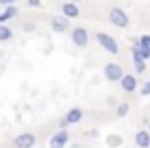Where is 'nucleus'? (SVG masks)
<instances>
[{"label": "nucleus", "mask_w": 150, "mask_h": 148, "mask_svg": "<svg viewBox=\"0 0 150 148\" xmlns=\"http://www.w3.org/2000/svg\"><path fill=\"white\" fill-rule=\"evenodd\" d=\"M131 52H133V61H137V59L146 61V59H150V48H148V46H142V44H137V42L133 44Z\"/></svg>", "instance_id": "nucleus-10"}, {"label": "nucleus", "mask_w": 150, "mask_h": 148, "mask_svg": "<svg viewBox=\"0 0 150 148\" xmlns=\"http://www.w3.org/2000/svg\"><path fill=\"white\" fill-rule=\"evenodd\" d=\"M26 4H28L30 9H35V7L39 9V7H41V0H26Z\"/></svg>", "instance_id": "nucleus-20"}, {"label": "nucleus", "mask_w": 150, "mask_h": 148, "mask_svg": "<svg viewBox=\"0 0 150 148\" xmlns=\"http://www.w3.org/2000/svg\"><path fill=\"white\" fill-rule=\"evenodd\" d=\"M96 39H98V44H100L109 55H120V46H117V42L111 37V35H107V33L100 30V33H96Z\"/></svg>", "instance_id": "nucleus-2"}, {"label": "nucleus", "mask_w": 150, "mask_h": 148, "mask_svg": "<svg viewBox=\"0 0 150 148\" xmlns=\"http://www.w3.org/2000/svg\"><path fill=\"white\" fill-rule=\"evenodd\" d=\"M35 144H37V135L35 133H20L13 140L15 148H35Z\"/></svg>", "instance_id": "nucleus-5"}, {"label": "nucleus", "mask_w": 150, "mask_h": 148, "mask_svg": "<svg viewBox=\"0 0 150 148\" xmlns=\"http://www.w3.org/2000/svg\"><path fill=\"white\" fill-rule=\"evenodd\" d=\"M120 144H122V137H120V135H109V137H107V146L117 148Z\"/></svg>", "instance_id": "nucleus-16"}, {"label": "nucleus", "mask_w": 150, "mask_h": 148, "mask_svg": "<svg viewBox=\"0 0 150 148\" xmlns=\"http://www.w3.org/2000/svg\"><path fill=\"white\" fill-rule=\"evenodd\" d=\"M135 146L137 148H148L150 146V131L148 129H139L135 133Z\"/></svg>", "instance_id": "nucleus-12"}, {"label": "nucleus", "mask_w": 150, "mask_h": 148, "mask_svg": "<svg viewBox=\"0 0 150 148\" xmlns=\"http://www.w3.org/2000/svg\"><path fill=\"white\" fill-rule=\"evenodd\" d=\"M142 96H150V81L142 85Z\"/></svg>", "instance_id": "nucleus-19"}, {"label": "nucleus", "mask_w": 150, "mask_h": 148, "mask_svg": "<svg viewBox=\"0 0 150 148\" xmlns=\"http://www.w3.org/2000/svg\"><path fill=\"white\" fill-rule=\"evenodd\" d=\"M61 15H63V18H72V20H74V18H79V15H81V9H79V4H74V2H63V4H61Z\"/></svg>", "instance_id": "nucleus-11"}, {"label": "nucleus", "mask_w": 150, "mask_h": 148, "mask_svg": "<svg viewBox=\"0 0 150 148\" xmlns=\"http://www.w3.org/2000/svg\"><path fill=\"white\" fill-rule=\"evenodd\" d=\"M24 30H26V33H30V30H35V24H33V22H26V24H24Z\"/></svg>", "instance_id": "nucleus-22"}, {"label": "nucleus", "mask_w": 150, "mask_h": 148, "mask_svg": "<svg viewBox=\"0 0 150 148\" xmlns=\"http://www.w3.org/2000/svg\"><path fill=\"white\" fill-rule=\"evenodd\" d=\"M15 2H18V0H0V7H11Z\"/></svg>", "instance_id": "nucleus-21"}, {"label": "nucleus", "mask_w": 150, "mask_h": 148, "mask_svg": "<svg viewBox=\"0 0 150 148\" xmlns=\"http://www.w3.org/2000/svg\"><path fill=\"white\" fill-rule=\"evenodd\" d=\"M11 37H13V30L7 24H0V42H9Z\"/></svg>", "instance_id": "nucleus-15"}, {"label": "nucleus", "mask_w": 150, "mask_h": 148, "mask_svg": "<svg viewBox=\"0 0 150 148\" xmlns=\"http://www.w3.org/2000/svg\"><path fill=\"white\" fill-rule=\"evenodd\" d=\"M15 15H18V7L11 4V7H4V11L0 13V24H7L9 20H13Z\"/></svg>", "instance_id": "nucleus-13"}, {"label": "nucleus", "mask_w": 150, "mask_h": 148, "mask_svg": "<svg viewBox=\"0 0 150 148\" xmlns=\"http://www.w3.org/2000/svg\"><path fill=\"white\" fill-rule=\"evenodd\" d=\"M81 120H83V109H79V107H72L68 113L63 115V120L59 122V129H68V126H74V124H79Z\"/></svg>", "instance_id": "nucleus-3"}, {"label": "nucleus", "mask_w": 150, "mask_h": 148, "mask_svg": "<svg viewBox=\"0 0 150 148\" xmlns=\"http://www.w3.org/2000/svg\"><path fill=\"white\" fill-rule=\"evenodd\" d=\"M148 131H150V120H148Z\"/></svg>", "instance_id": "nucleus-24"}, {"label": "nucleus", "mask_w": 150, "mask_h": 148, "mask_svg": "<svg viewBox=\"0 0 150 148\" xmlns=\"http://www.w3.org/2000/svg\"><path fill=\"white\" fill-rule=\"evenodd\" d=\"M50 28H52L54 33H65V30L70 28V20L63 18V15H54V18L50 20Z\"/></svg>", "instance_id": "nucleus-8"}, {"label": "nucleus", "mask_w": 150, "mask_h": 148, "mask_svg": "<svg viewBox=\"0 0 150 148\" xmlns=\"http://www.w3.org/2000/svg\"><path fill=\"white\" fill-rule=\"evenodd\" d=\"M68 142H70V133H68V129H59L52 137H50L48 146H50V148H65V146H68Z\"/></svg>", "instance_id": "nucleus-6"}, {"label": "nucleus", "mask_w": 150, "mask_h": 148, "mask_svg": "<svg viewBox=\"0 0 150 148\" xmlns=\"http://www.w3.org/2000/svg\"><path fill=\"white\" fill-rule=\"evenodd\" d=\"M148 148H150V146H148Z\"/></svg>", "instance_id": "nucleus-25"}, {"label": "nucleus", "mask_w": 150, "mask_h": 148, "mask_svg": "<svg viewBox=\"0 0 150 148\" xmlns=\"http://www.w3.org/2000/svg\"><path fill=\"white\" fill-rule=\"evenodd\" d=\"M133 63H135V72H137V74H144V72H146V61L137 59V61H133Z\"/></svg>", "instance_id": "nucleus-17"}, {"label": "nucleus", "mask_w": 150, "mask_h": 148, "mask_svg": "<svg viewBox=\"0 0 150 148\" xmlns=\"http://www.w3.org/2000/svg\"><path fill=\"white\" fill-rule=\"evenodd\" d=\"M117 83L122 85V89H124V91L133 94V91L137 89V76H135V74H126V72H124V76H122L120 81H117Z\"/></svg>", "instance_id": "nucleus-9"}, {"label": "nucleus", "mask_w": 150, "mask_h": 148, "mask_svg": "<svg viewBox=\"0 0 150 148\" xmlns=\"http://www.w3.org/2000/svg\"><path fill=\"white\" fill-rule=\"evenodd\" d=\"M72 44L79 46V48H85V46L89 44V33H87V28H83V26L72 28Z\"/></svg>", "instance_id": "nucleus-7"}, {"label": "nucleus", "mask_w": 150, "mask_h": 148, "mask_svg": "<svg viewBox=\"0 0 150 148\" xmlns=\"http://www.w3.org/2000/svg\"><path fill=\"white\" fill-rule=\"evenodd\" d=\"M128 111H131V105H128V103H117L115 105V115H117V118H126Z\"/></svg>", "instance_id": "nucleus-14"}, {"label": "nucleus", "mask_w": 150, "mask_h": 148, "mask_svg": "<svg viewBox=\"0 0 150 148\" xmlns=\"http://www.w3.org/2000/svg\"><path fill=\"white\" fill-rule=\"evenodd\" d=\"M109 22H111L115 28H128L131 20H128V15H126V11H124V9L113 7L111 11H109Z\"/></svg>", "instance_id": "nucleus-1"}, {"label": "nucleus", "mask_w": 150, "mask_h": 148, "mask_svg": "<svg viewBox=\"0 0 150 148\" xmlns=\"http://www.w3.org/2000/svg\"><path fill=\"white\" fill-rule=\"evenodd\" d=\"M137 44H142V46H148V48H150V35H142V37L137 39Z\"/></svg>", "instance_id": "nucleus-18"}, {"label": "nucleus", "mask_w": 150, "mask_h": 148, "mask_svg": "<svg viewBox=\"0 0 150 148\" xmlns=\"http://www.w3.org/2000/svg\"><path fill=\"white\" fill-rule=\"evenodd\" d=\"M102 74H105V79L109 81V83H117L124 76V68L120 63H107L105 68H102Z\"/></svg>", "instance_id": "nucleus-4"}, {"label": "nucleus", "mask_w": 150, "mask_h": 148, "mask_svg": "<svg viewBox=\"0 0 150 148\" xmlns=\"http://www.w3.org/2000/svg\"><path fill=\"white\" fill-rule=\"evenodd\" d=\"M70 2H74V4H79V2H81V0H70Z\"/></svg>", "instance_id": "nucleus-23"}]
</instances>
